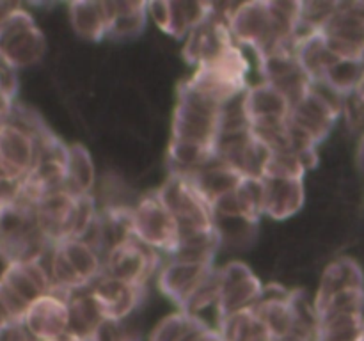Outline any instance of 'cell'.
Returning a JSON list of instances; mask_svg holds the SVG:
<instances>
[{
  "mask_svg": "<svg viewBox=\"0 0 364 341\" xmlns=\"http://www.w3.org/2000/svg\"><path fill=\"white\" fill-rule=\"evenodd\" d=\"M220 244H223V238H220L217 227L185 233L180 237V244H178L176 251L169 256V259L213 265V258H215Z\"/></svg>",
  "mask_w": 364,
  "mask_h": 341,
  "instance_id": "obj_28",
  "label": "cell"
},
{
  "mask_svg": "<svg viewBox=\"0 0 364 341\" xmlns=\"http://www.w3.org/2000/svg\"><path fill=\"white\" fill-rule=\"evenodd\" d=\"M238 215L255 226L265 215V180L262 176H244L233 194Z\"/></svg>",
  "mask_w": 364,
  "mask_h": 341,
  "instance_id": "obj_32",
  "label": "cell"
},
{
  "mask_svg": "<svg viewBox=\"0 0 364 341\" xmlns=\"http://www.w3.org/2000/svg\"><path fill=\"white\" fill-rule=\"evenodd\" d=\"M11 259L7 258L6 254H4V252H0V281L4 279V276H6V272L7 270H9V266H11Z\"/></svg>",
  "mask_w": 364,
  "mask_h": 341,
  "instance_id": "obj_37",
  "label": "cell"
},
{
  "mask_svg": "<svg viewBox=\"0 0 364 341\" xmlns=\"http://www.w3.org/2000/svg\"><path fill=\"white\" fill-rule=\"evenodd\" d=\"M217 330L223 341H276L255 309H244L219 318Z\"/></svg>",
  "mask_w": 364,
  "mask_h": 341,
  "instance_id": "obj_27",
  "label": "cell"
},
{
  "mask_svg": "<svg viewBox=\"0 0 364 341\" xmlns=\"http://www.w3.org/2000/svg\"><path fill=\"white\" fill-rule=\"evenodd\" d=\"M70 23L77 36L85 41L98 43L109 38L110 20V2H71L68 6Z\"/></svg>",
  "mask_w": 364,
  "mask_h": 341,
  "instance_id": "obj_21",
  "label": "cell"
},
{
  "mask_svg": "<svg viewBox=\"0 0 364 341\" xmlns=\"http://www.w3.org/2000/svg\"><path fill=\"white\" fill-rule=\"evenodd\" d=\"M91 293L105 320L121 322L139 308L144 297V286H135L114 277L102 276L91 286Z\"/></svg>",
  "mask_w": 364,
  "mask_h": 341,
  "instance_id": "obj_18",
  "label": "cell"
},
{
  "mask_svg": "<svg viewBox=\"0 0 364 341\" xmlns=\"http://www.w3.org/2000/svg\"><path fill=\"white\" fill-rule=\"evenodd\" d=\"M52 247L39 227L36 206L20 201L0 210V252L11 261L39 259Z\"/></svg>",
  "mask_w": 364,
  "mask_h": 341,
  "instance_id": "obj_4",
  "label": "cell"
},
{
  "mask_svg": "<svg viewBox=\"0 0 364 341\" xmlns=\"http://www.w3.org/2000/svg\"><path fill=\"white\" fill-rule=\"evenodd\" d=\"M13 105L14 99H11L9 96H7V92L0 87V123L7 121V117L13 112Z\"/></svg>",
  "mask_w": 364,
  "mask_h": 341,
  "instance_id": "obj_35",
  "label": "cell"
},
{
  "mask_svg": "<svg viewBox=\"0 0 364 341\" xmlns=\"http://www.w3.org/2000/svg\"><path fill=\"white\" fill-rule=\"evenodd\" d=\"M226 21L235 43L255 50L258 59L279 50L294 48L277 28L270 0L237 4L226 13Z\"/></svg>",
  "mask_w": 364,
  "mask_h": 341,
  "instance_id": "obj_3",
  "label": "cell"
},
{
  "mask_svg": "<svg viewBox=\"0 0 364 341\" xmlns=\"http://www.w3.org/2000/svg\"><path fill=\"white\" fill-rule=\"evenodd\" d=\"M355 341H364V322H363V327H361V332H359L358 340H355Z\"/></svg>",
  "mask_w": 364,
  "mask_h": 341,
  "instance_id": "obj_39",
  "label": "cell"
},
{
  "mask_svg": "<svg viewBox=\"0 0 364 341\" xmlns=\"http://www.w3.org/2000/svg\"><path fill=\"white\" fill-rule=\"evenodd\" d=\"M343 102L326 84H311V89L291 105L290 139L291 149L306 156H316L320 142L331 134L340 117Z\"/></svg>",
  "mask_w": 364,
  "mask_h": 341,
  "instance_id": "obj_1",
  "label": "cell"
},
{
  "mask_svg": "<svg viewBox=\"0 0 364 341\" xmlns=\"http://www.w3.org/2000/svg\"><path fill=\"white\" fill-rule=\"evenodd\" d=\"M57 245L85 288H91L103 276V258L91 244L82 238H66Z\"/></svg>",
  "mask_w": 364,
  "mask_h": 341,
  "instance_id": "obj_24",
  "label": "cell"
},
{
  "mask_svg": "<svg viewBox=\"0 0 364 341\" xmlns=\"http://www.w3.org/2000/svg\"><path fill=\"white\" fill-rule=\"evenodd\" d=\"M132 233L149 249L167 256L173 254L180 244V226L156 192L144 195L132 208Z\"/></svg>",
  "mask_w": 364,
  "mask_h": 341,
  "instance_id": "obj_8",
  "label": "cell"
},
{
  "mask_svg": "<svg viewBox=\"0 0 364 341\" xmlns=\"http://www.w3.org/2000/svg\"><path fill=\"white\" fill-rule=\"evenodd\" d=\"M68 309H70V327L68 334L77 336L84 341H91L102 323L105 322L102 309L96 304L91 293V288L71 291L66 297Z\"/></svg>",
  "mask_w": 364,
  "mask_h": 341,
  "instance_id": "obj_23",
  "label": "cell"
},
{
  "mask_svg": "<svg viewBox=\"0 0 364 341\" xmlns=\"http://www.w3.org/2000/svg\"><path fill=\"white\" fill-rule=\"evenodd\" d=\"M46 53V39L34 16L18 6L0 20V59L14 70L38 64Z\"/></svg>",
  "mask_w": 364,
  "mask_h": 341,
  "instance_id": "obj_5",
  "label": "cell"
},
{
  "mask_svg": "<svg viewBox=\"0 0 364 341\" xmlns=\"http://www.w3.org/2000/svg\"><path fill=\"white\" fill-rule=\"evenodd\" d=\"M160 265L159 252L149 249L137 238L123 242L103 258V276L144 286Z\"/></svg>",
  "mask_w": 364,
  "mask_h": 341,
  "instance_id": "obj_10",
  "label": "cell"
},
{
  "mask_svg": "<svg viewBox=\"0 0 364 341\" xmlns=\"http://www.w3.org/2000/svg\"><path fill=\"white\" fill-rule=\"evenodd\" d=\"M245 119L249 128H270L287 124L290 119L291 102L274 85L259 82L249 85L242 96Z\"/></svg>",
  "mask_w": 364,
  "mask_h": 341,
  "instance_id": "obj_14",
  "label": "cell"
},
{
  "mask_svg": "<svg viewBox=\"0 0 364 341\" xmlns=\"http://www.w3.org/2000/svg\"><path fill=\"white\" fill-rule=\"evenodd\" d=\"M217 277H219V297L215 308L219 318L235 315L244 309H252L262 298L265 286L245 263L230 261L217 270Z\"/></svg>",
  "mask_w": 364,
  "mask_h": 341,
  "instance_id": "obj_9",
  "label": "cell"
},
{
  "mask_svg": "<svg viewBox=\"0 0 364 341\" xmlns=\"http://www.w3.org/2000/svg\"><path fill=\"white\" fill-rule=\"evenodd\" d=\"M348 288H364L363 272L354 259L338 258L331 265H327L315 301H322L336 291L348 290Z\"/></svg>",
  "mask_w": 364,
  "mask_h": 341,
  "instance_id": "obj_31",
  "label": "cell"
},
{
  "mask_svg": "<svg viewBox=\"0 0 364 341\" xmlns=\"http://www.w3.org/2000/svg\"><path fill=\"white\" fill-rule=\"evenodd\" d=\"M36 215L43 234L52 245L73 238L77 229L78 197L66 190L46 195L36 205Z\"/></svg>",
  "mask_w": 364,
  "mask_h": 341,
  "instance_id": "obj_17",
  "label": "cell"
},
{
  "mask_svg": "<svg viewBox=\"0 0 364 341\" xmlns=\"http://www.w3.org/2000/svg\"><path fill=\"white\" fill-rule=\"evenodd\" d=\"M223 112L224 105L183 82L178 87L176 107L171 123V141L191 142L215 149L223 128Z\"/></svg>",
  "mask_w": 364,
  "mask_h": 341,
  "instance_id": "obj_2",
  "label": "cell"
},
{
  "mask_svg": "<svg viewBox=\"0 0 364 341\" xmlns=\"http://www.w3.org/2000/svg\"><path fill=\"white\" fill-rule=\"evenodd\" d=\"M91 341H141V336L130 325H124V320H105Z\"/></svg>",
  "mask_w": 364,
  "mask_h": 341,
  "instance_id": "obj_33",
  "label": "cell"
},
{
  "mask_svg": "<svg viewBox=\"0 0 364 341\" xmlns=\"http://www.w3.org/2000/svg\"><path fill=\"white\" fill-rule=\"evenodd\" d=\"M46 293H52V281L43 258L11 263L9 270L0 281V297L16 322L23 320L32 302Z\"/></svg>",
  "mask_w": 364,
  "mask_h": 341,
  "instance_id": "obj_7",
  "label": "cell"
},
{
  "mask_svg": "<svg viewBox=\"0 0 364 341\" xmlns=\"http://www.w3.org/2000/svg\"><path fill=\"white\" fill-rule=\"evenodd\" d=\"M212 327L206 325L198 315L178 311L156 323L149 334V341H203Z\"/></svg>",
  "mask_w": 364,
  "mask_h": 341,
  "instance_id": "obj_25",
  "label": "cell"
},
{
  "mask_svg": "<svg viewBox=\"0 0 364 341\" xmlns=\"http://www.w3.org/2000/svg\"><path fill=\"white\" fill-rule=\"evenodd\" d=\"M213 274H215V269L208 263L169 259L160 269L159 288L166 297L180 305V311H187L191 302L208 284Z\"/></svg>",
  "mask_w": 364,
  "mask_h": 341,
  "instance_id": "obj_12",
  "label": "cell"
},
{
  "mask_svg": "<svg viewBox=\"0 0 364 341\" xmlns=\"http://www.w3.org/2000/svg\"><path fill=\"white\" fill-rule=\"evenodd\" d=\"M52 341H84V340H80V337L77 336H71V334H66V336L59 337V340H52Z\"/></svg>",
  "mask_w": 364,
  "mask_h": 341,
  "instance_id": "obj_38",
  "label": "cell"
},
{
  "mask_svg": "<svg viewBox=\"0 0 364 341\" xmlns=\"http://www.w3.org/2000/svg\"><path fill=\"white\" fill-rule=\"evenodd\" d=\"M0 87L7 92L11 99L16 98L18 94V73L13 66L0 59Z\"/></svg>",
  "mask_w": 364,
  "mask_h": 341,
  "instance_id": "obj_34",
  "label": "cell"
},
{
  "mask_svg": "<svg viewBox=\"0 0 364 341\" xmlns=\"http://www.w3.org/2000/svg\"><path fill=\"white\" fill-rule=\"evenodd\" d=\"M96 185V167L91 153L82 144L68 146L66 192L71 195H91Z\"/></svg>",
  "mask_w": 364,
  "mask_h": 341,
  "instance_id": "obj_26",
  "label": "cell"
},
{
  "mask_svg": "<svg viewBox=\"0 0 364 341\" xmlns=\"http://www.w3.org/2000/svg\"><path fill=\"white\" fill-rule=\"evenodd\" d=\"M155 192L162 205L176 219L178 226H180V237L185 233H192V231L215 227L212 208L187 176L169 174L162 187Z\"/></svg>",
  "mask_w": 364,
  "mask_h": 341,
  "instance_id": "obj_6",
  "label": "cell"
},
{
  "mask_svg": "<svg viewBox=\"0 0 364 341\" xmlns=\"http://www.w3.org/2000/svg\"><path fill=\"white\" fill-rule=\"evenodd\" d=\"M215 13V6L210 2H187V0H169V25L166 34L174 39H183L198 25L208 20Z\"/></svg>",
  "mask_w": 364,
  "mask_h": 341,
  "instance_id": "obj_29",
  "label": "cell"
},
{
  "mask_svg": "<svg viewBox=\"0 0 364 341\" xmlns=\"http://www.w3.org/2000/svg\"><path fill=\"white\" fill-rule=\"evenodd\" d=\"M262 322L269 327L274 340H284L295 332V311L291 304V290L281 284L263 288L262 298L252 308Z\"/></svg>",
  "mask_w": 364,
  "mask_h": 341,
  "instance_id": "obj_19",
  "label": "cell"
},
{
  "mask_svg": "<svg viewBox=\"0 0 364 341\" xmlns=\"http://www.w3.org/2000/svg\"><path fill=\"white\" fill-rule=\"evenodd\" d=\"M258 60L263 82L279 89L290 99L291 105L311 89L313 82L302 70L294 48L269 53L265 57H259Z\"/></svg>",
  "mask_w": 364,
  "mask_h": 341,
  "instance_id": "obj_15",
  "label": "cell"
},
{
  "mask_svg": "<svg viewBox=\"0 0 364 341\" xmlns=\"http://www.w3.org/2000/svg\"><path fill=\"white\" fill-rule=\"evenodd\" d=\"M109 39H130L141 34L148 20V2H110Z\"/></svg>",
  "mask_w": 364,
  "mask_h": 341,
  "instance_id": "obj_30",
  "label": "cell"
},
{
  "mask_svg": "<svg viewBox=\"0 0 364 341\" xmlns=\"http://www.w3.org/2000/svg\"><path fill=\"white\" fill-rule=\"evenodd\" d=\"M13 323H16V320H14L13 313L9 311V308L6 305V302H4L2 297H0V332H4L6 329H9Z\"/></svg>",
  "mask_w": 364,
  "mask_h": 341,
  "instance_id": "obj_36",
  "label": "cell"
},
{
  "mask_svg": "<svg viewBox=\"0 0 364 341\" xmlns=\"http://www.w3.org/2000/svg\"><path fill=\"white\" fill-rule=\"evenodd\" d=\"M21 323L36 341H52L66 336L70 327V309L66 297L46 293L28 305Z\"/></svg>",
  "mask_w": 364,
  "mask_h": 341,
  "instance_id": "obj_16",
  "label": "cell"
},
{
  "mask_svg": "<svg viewBox=\"0 0 364 341\" xmlns=\"http://www.w3.org/2000/svg\"><path fill=\"white\" fill-rule=\"evenodd\" d=\"M183 59L196 70L206 64L215 63L226 55L233 46H237L224 14L213 13L208 20L194 28L185 38Z\"/></svg>",
  "mask_w": 364,
  "mask_h": 341,
  "instance_id": "obj_13",
  "label": "cell"
},
{
  "mask_svg": "<svg viewBox=\"0 0 364 341\" xmlns=\"http://www.w3.org/2000/svg\"><path fill=\"white\" fill-rule=\"evenodd\" d=\"M304 201V180H265V215L270 219H290L301 212Z\"/></svg>",
  "mask_w": 364,
  "mask_h": 341,
  "instance_id": "obj_22",
  "label": "cell"
},
{
  "mask_svg": "<svg viewBox=\"0 0 364 341\" xmlns=\"http://www.w3.org/2000/svg\"><path fill=\"white\" fill-rule=\"evenodd\" d=\"M187 178L198 188L203 199L208 202L210 208H213L220 199L228 197V195L237 190L238 183L244 176L235 169H231L230 166L220 162L219 158H213L212 162L206 163L205 167H201V169L196 170L194 174Z\"/></svg>",
  "mask_w": 364,
  "mask_h": 341,
  "instance_id": "obj_20",
  "label": "cell"
},
{
  "mask_svg": "<svg viewBox=\"0 0 364 341\" xmlns=\"http://www.w3.org/2000/svg\"><path fill=\"white\" fill-rule=\"evenodd\" d=\"M38 158V144L31 130L7 121L0 123V178L23 181Z\"/></svg>",
  "mask_w": 364,
  "mask_h": 341,
  "instance_id": "obj_11",
  "label": "cell"
}]
</instances>
